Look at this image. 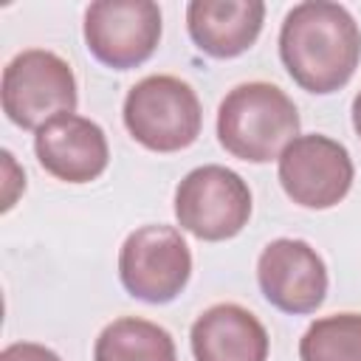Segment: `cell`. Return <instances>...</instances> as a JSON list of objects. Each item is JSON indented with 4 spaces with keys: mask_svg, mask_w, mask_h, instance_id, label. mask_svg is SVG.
<instances>
[{
    "mask_svg": "<svg viewBox=\"0 0 361 361\" xmlns=\"http://www.w3.org/2000/svg\"><path fill=\"white\" fill-rule=\"evenodd\" d=\"M127 133L152 152H178L197 141L203 127L200 99L189 82L152 73L135 82L121 110Z\"/></svg>",
    "mask_w": 361,
    "mask_h": 361,
    "instance_id": "3",
    "label": "cell"
},
{
    "mask_svg": "<svg viewBox=\"0 0 361 361\" xmlns=\"http://www.w3.org/2000/svg\"><path fill=\"white\" fill-rule=\"evenodd\" d=\"M34 152L39 166L65 183H90L110 161L104 130L76 113H62L45 121L34 135Z\"/></svg>",
    "mask_w": 361,
    "mask_h": 361,
    "instance_id": "10",
    "label": "cell"
},
{
    "mask_svg": "<svg viewBox=\"0 0 361 361\" xmlns=\"http://www.w3.org/2000/svg\"><path fill=\"white\" fill-rule=\"evenodd\" d=\"M265 20V3L259 0H192L186 6V28L192 42L214 56L234 59L245 54Z\"/></svg>",
    "mask_w": 361,
    "mask_h": 361,
    "instance_id": "12",
    "label": "cell"
},
{
    "mask_svg": "<svg viewBox=\"0 0 361 361\" xmlns=\"http://www.w3.org/2000/svg\"><path fill=\"white\" fill-rule=\"evenodd\" d=\"M262 296L282 313H313L327 296V268L319 251L296 237L271 240L257 259Z\"/></svg>",
    "mask_w": 361,
    "mask_h": 361,
    "instance_id": "9",
    "label": "cell"
},
{
    "mask_svg": "<svg viewBox=\"0 0 361 361\" xmlns=\"http://www.w3.org/2000/svg\"><path fill=\"white\" fill-rule=\"evenodd\" d=\"M3 113L23 130H39L45 121L76 110V79L71 65L45 48H28L8 59L0 82Z\"/></svg>",
    "mask_w": 361,
    "mask_h": 361,
    "instance_id": "4",
    "label": "cell"
},
{
    "mask_svg": "<svg viewBox=\"0 0 361 361\" xmlns=\"http://www.w3.org/2000/svg\"><path fill=\"white\" fill-rule=\"evenodd\" d=\"M195 361H268V330L243 305L206 307L189 333Z\"/></svg>",
    "mask_w": 361,
    "mask_h": 361,
    "instance_id": "11",
    "label": "cell"
},
{
    "mask_svg": "<svg viewBox=\"0 0 361 361\" xmlns=\"http://www.w3.org/2000/svg\"><path fill=\"white\" fill-rule=\"evenodd\" d=\"M175 217L197 240L237 237L251 217V189L228 166L203 164L183 175L175 189Z\"/></svg>",
    "mask_w": 361,
    "mask_h": 361,
    "instance_id": "5",
    "label": "cell"
},
{
    "mask_svg": "<svg viewBox=\"0 0 361 361\" xmlns=\"http://www.w3.org/2000/svg\"><path fill=\"white\" fill-rule=\"evenodd\" d=\"M93 361H178L169 330L149 319H113L93 344Z\"/></svg>",
    "mask_w": 361,
    "mask_h": 361,
    "instance_id": "13",
    "label": "cell"
},
{
    "mask_svg": "<svg viewBox=\"0 0 361 361\" xmlns=\"http://www.w3.org/2000/svg\"><path fill=\"white\" fill-rule=\"evenodd\" d=\"M353 127H355V133H358V138H361V90H358L355 99H353Z\"/></svg>",
    "mask_w": 361,
    "mask_h": 361,
    "instance_id": "17",
    "label": "cell"
},
{
    "mask_svg": "<svg viewBox=\"0 0 361 361\" xmlns=\"http://www.w3.org/2000/svg\"><path fill=\"white\" fill-rule=\"evenodd\" d=\"M299 124L293 99L271 82H243L217 107L220 147L248 164L279 161L282 149L299 135Z\"/></svg>",
    "mask_w": 361,
    "mask_h": 361,
    "instance_id": "2",
    "label": "cell"
},
{
    "mask_svg": "<svg viewBox=\"0 0 361 361\" xmlns=\"http://www.w3.org/2000/svg\"><path fill=\"white\" fill-rule=\"evenodd\" d=\"M299 361H361V313L316 319L299 338Z\"/></svg>",
    "mask_w": 361,
    "mask_h": 361,
    "instance_id": "14",
    "label": "cell"
},
{
    "mask_svg": "<svg viewBox=\"0 0 361 361\" xmlns=\"http://www.w3.org/2000/svg\"><path fill=\"white\" fill-rule=\"evenodd\" d=\"M0 361H62L51 347L37 344V341H14L3 347Z\"/></svg>",
    "mask_w": 361,
    "mask_h": 361,
    "instance_id": "16",
    "label": "cell"
},
{
    "mask_svg": "<svg viewBox=\"0 0 361 361\" xmlns=\"http://www.w3.org/2000/svg\"><path fill=\"white\" fill-rule=\"evenodd\" d=\"M279 183L302 209H333L353 186L355 166L347 147L330 135H296L279 155Z\"/></svg>",
    "mask_w": 361,
    "mask_h": 361,
    "instance_id": "8",
    "label": "cell"
},
{
    "mask_svg": "<svg viewBox=\"0 0 361 361\" xmlns=\"http://www.w3.org/2000/svg\"><path fill=\"white\" fill-rule=\"evenodd\" d=\"M3 158V172H6V183H3V212H8L14 206V200L20 197V192L25 189V172L17 166L14 155L8 149L0 152Z\"/></svg>",
    "mask_w": 361,
    "mask_h": 361,
    "instance_id": "15",
    "label": "cell"
},
{
    "mask_svg": "<svg viewBox=\"0 0 361 361\" xmlns=\"http://www.w3.org/2000/svg\"><path fill=\"white\" fill-rule=\"evenodd\" d=\"M192 276V251L175 226L149 223L127 234L118 251V279L133 299L166 305Z\"/></svg>",
    "mask_w": 361,
    "mask_h": 361,
    "instance_id": "6",
    "label": "cell"
},
{
    "mask_svg": "<svg viewBox=\"0 0 361 361\" xmlns=\"http://www.w3.org/2000/svg\"><path fill=\"white\" fill-rule=\"evenodd\" d=\"M279 56L290 79L316 96L341 90L361 62V31L341 3H296L279 28Z\"/></svg>",
    "mask_w": 361,
    "mask_h": 361,
    "instance_id": "1",
    "label": "cell"
},
{
    "mask_svg": "<svg viewBox=\"0 0 361 361\" xmlns=\"http://www.w3.org/2000/svg\"><path fill=\"white\" fill-rule=\"evenodd\" d=\"M161 8L152 0H96L85 8V45L113 71L144 65L161 42Z\"/></svg>",
    "mask_w": 361,
    "mask_h": 361,
    "instance_id": "7",
    "label": "cell"
}]
</instances>
